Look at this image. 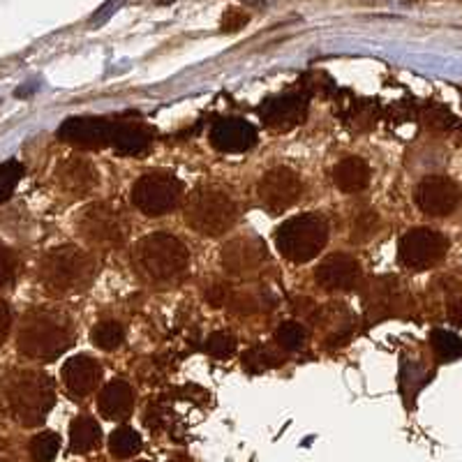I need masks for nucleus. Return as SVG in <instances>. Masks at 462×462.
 Returning a JSON list of instances; mask_svg holds the SVG:
<instances>
[{
  "mask_svg": "<svg viewBox=\"0 0 462 462\" xmlns=\"http://www.w3.org/2000/svg\"><path fill=\"white\" fill-rule=\"evenodd\" d=\"M74 331L68 317L51 308L26 312L19 326L16 346L31 361H53L72 346Z\"/></svg>",
  "mask_w": 462,
  "mask_h": 462,
  "instance_id": "f257e3e1",
  "label": "nucleus"
},
{
  "mask_svg": "<svg viewBox=\"0 0 462 462\" xmlns=\"http://www.w3.org/2000/svg\"><path fill=\"white\" fill-rule=\"evenodd\" d=\"M134 268L143 280L155 284L179 282L189 268V253L183 241L171 234H151L134 247Z\"/></svg>",
  "mask_w": 462,
  "mask_h": 462,
  "instance_id": "f03ea898",
  "label": "nucleus"
},
{
  "mask_svg": "<svg viewBox=\"0 0 462 462\" xmlns=\"http://www.w3.org/2000/svg\"><path fill=\"white\" fill-rule=\"evenodd\" d=\"M5 400L19 423L40 426L56 404V383L44 373L19 370L5 379Z\"/></svg>",
  "mask_w": 462,
  "mask_h": 462,
  "instance_id": "7ed1b4c3",
  "label": "nucleus"
},
{
  "mask_svg": "<svg viewBox=\"0 0 462 462\" xmlns=\"http://www.w3.org/2000/svg\"><path fill=\"white\" fill-rule=\"evenodd\" d=\"M93 275L95 259L81 247H53L40 262V280L53 294H68L88 287Z\"/></svg>",
  "mask_w": 462,
  "mask_h": 462,
  "instance_id": "20e7f679",
  "label": "nucleus"
},
{
  "mask_svg": "<svg viewBox=\"0 0 462 462\" xmlns=\"http://www.w3.org/2000/svg\"><path fill=\"white\" fill-rule=\"evenodd\" d=\"M238 217L236 201L217 188H199L185 204V220L201 236H222Z\"/></svg>",
  "mask_w": 462,
  "mask_h": 462,
  "instance_id": "39448f33",
  "label": "nucleus"
},
{
  "mask_svg": "<svg viewBox=\"0 0 462 462\" xmlns=\"http://www.w3.org/2000/svg\"><path fill=\"white\" fill-rule=\"evenodd\" d=\"M328 241V225L319 213H303L284 222L275 234L280 254L291 263L315 259Z\"/></svg>",
  "mask_w": 462,
  "mask_h": 462,
  "instance_id": "423d86ee",
  "label": "nucleus"
},
{
  "mask_svg": "<svg viewBox=\"0 0 462 462\" xmlns=\"http://www.w3.org/2000/svg\"><path fill=\"white\" fill-rule=\"evenodd\" d=\"M180 197H183V183L167 171L146 173L132 188V204L137 206L143 216L151 217L171 213L180 204Z\"/></svg>",
  "mask_w": 462,
  "mask_h": 462,
  "instance_id": "0eeeda50",
  "label": "nucleus"
},
{
  "mask_svg": "<svg viewBox=\"0 0 462 462\" xmlns=\"http://www.w3.org/2000/svg\"><path fill=\"white\" fill-rule=\"evenodd\" d=\"M79 234L90 245L116 247L125 241L127 222L114 206L93 204L81 213Z\"/></svg>",
  "mask_w": 462,
  "mask_h": 462,
  "instance_id": "6e6552de",
  "label": "nucleus"
},
{
  "mask_svg": "<svg viewBox=\"0 0 462 462\" xmlns=\"http://www.w3.org/2000/svg\"><path fill=\"white\" fill-rule=\"evenodd\" d=\"M448 241L444 234L435 229H426V226H419V229L407 231L400 241V263L404 268H411V271H426V268L437 266L441 259L447 257Z\"/></svg>",
  "mask_w": 462,
  "mask_h": 462,
  "instance_id": "1a4fd4ad",
  "label": "nucleus"
},
{
  "mask_svg": "<svg viewBox=\"0 0 462 462\" xmlns=\"http://www.w3.org/2000/svg\"><path fill=\"white\" fill-rule=\"evenodd\" d=\"M259 199L271 213H282L291 208L303 195V180L289 167H275L259 180Z\"/></svg>",
  "mask_w": 462,
  "mask_h": 462,
  "instance_id": "9d476101",
  "label": "nucleus"
},
{
  "mask_svg": "<svg viewBox=\"0 0 462 462\" xmlns=\"http://www.w3.org/2000/svg\"><path fill=\"white\" fill-rule=\"evenodd\" d=\"M460 188L447 176H428L416 188V204L419 208L432 217L451 216L460 204Z\"/></svg>",
  "mask_w": 462,
  "mask_h": 462,
  "instance_id": "9b49d317",
  "label": "nucleus"
},
{
  "mask_svg": "<svg viewBox=\"0 0 462 462\" xmlns=\"http://www.w3.org/2000/svg\"><path fill=\"white\" fill-rule=\"evenodd\" d=\"M114 123L95 116H74L58 127V139L79 148H105L111 146Z\"/></svg>",
  "mask_w": 462,
  "mask_h": 462,
  "instance_id": "f8f14e48",
  "label": "nucleus"
},
{
  "mask_svg": "<svg viewBox=\"0 0 462 462\" xmlns=\"http://www.w3.org/2000/svg\"><path fill=\"white\" fill-rule=\"evenodd\" d=\"M305 114H308V97L305 95H275L268 97L259 106V118L268 130L287 132L303 123Z\"/></svg>",
  "mask_w": 462,
  "mask_h": 462,
  "instance_id": "ddd939ff",
  "label": "nucleus"
},
{
  "mask_svg": "<svg viewBox=\"0 0 462 462\" xmlns=\"http://www.w3.org/2000/svg\"><path fill=\"white\" fill-rule=\"evenodd\" d=\"M266 262V247L259 238H234L222 250V266L229 275H247Z\"/></svg>",
  "mask_w": 462,
  "mask_h": 462,
  "instance_id": "4468645a",
  "label": "nucleus"
},
{
  "mask_svg": "<svg viewBox=\"0 0 462 462\" xmlns=\"http://www.w3.org/2000/svg\"><path fill=\"white\" fill-rule=\"evenodd\" d=\"M315 278L326 291H349L361 282V266L349 254H331L317 266Z\"/></svg>",
  "mask_w": 462,
  "mask_h": 462,
  "instance_id": "2eb2a0df",
  "label": "nucleus"
},
{
  "mask_svg": "<svg viewBox=\"0 0 462 462\" xmlns=\"http://www.w3.org/2000/svg\"><path fill=\"white\" fill-rule=\"evenodd\" d=\"M210 143L220 152H245L257 143V130L243 118H217L210 127Z\"/></svg>",
  "mask_w": 462,
  "mask_h": 462,
  "instance_id": "dca6fc26",
  "label": "nucleus"
},
{
  "mask_svg": "<svg viewBox=\"0 0 462 462\" xmlns=\"http://www.w3.org/2000/svg\"><path fill=\"white\" fill-rule=\"evenodd\" d=\"M102 379V365L88 354H79L65 361L63 365V382L68 391L77 398H86L97 389Z\"/></svg>",
  "mask_w": 462,
  "mask_h": 462,
  "instance_id": "f3484780",
  "label": "nucleus"
},
{
  "mask_svg": "<svg viewBox=\"0 0 462 462\" xmlns=\"http://www.w3.org/2000/svg\"><path fill=\"white\" fill-rule=\"evenodd\" d=\"M56 180L63 192L72 197H86L93 192L97 185V171L86 158H69L65 160L56 171Z\"/></svg>",
  "mask_w": 462,
  "mask_h": 462,
  "instance_id": "a211bd4d",
  "label": "nucleus"
},
{
  "mask_svg": "<svg viewBox=\"0 0 462 462\" xmlns=\"http://www.w3.org/2000/svg\"><path fill=\"white\" fill-rule=\"evenodd\" d=\"M132 407H134V393H132L130 383L123 382V379L109 382L97 395V410L109 420L127 419Z\"/></svg>",
  "mask_w": 462,
  "mask_h": 462,
  "instance_id": "6ab92c4d",
  "label": "nucleus"
},
{
  "mask_svg": "<svg viewBox=\"0 0 462 462\" xmlns=\"http://www.w3.org/2000/svg\"><path fill=\"white\" fill-rule=\"evenodd\" d=\"M333 183L337 185L345 195H356L363 192L370 183V167L361 158H345L333 169Z\"/></svg>",
  "mask_w": 462,
  "mask_h": 462,
  "instance_id": "aec40b11",
  "label": "nucleus"
},
{
  "mask_svg": "<svg viewBox=\"0 0 462 462\" xmlns=\"http://www.w3.org/2000/svg\"><path fill=\"white\" fill-rule=\"evenodd\" d=\"M111 146L121 155H143L151 146V130L139 123H114Z\"/></svg>",
  "mask_w": 462,
  "mask_h": 462,
  "instance_id": "412c9836",
  "label": "nucleus"
},
{
  "mask_svg": "<svg viewBox=\"0 0 462 462\" xmlns=\"http://www.w3.org/2000/svg\"><path fill=\"white\" fill-rule=\"evenodd\" d=\"M100 441V426L90 416H79L69 426V447L74 453H88L97 447Z\"/></svg>",
  "mask_w": 462,
  "mask_h": 462,
  "instance_id": "4be33fe9",
  "label": "nucleus"
},
{
  "mask_svg": "<svg viewBox=\"0 0 462 462\" xmlns=\"http://www.w3.org/2000/svg\"><path fill=\"white\" fill-rule=\"evenodd\" d=\"M90 340H93L95 346L105 349V352H114L125 340V331H123V326L116 319H105L90 331Z\"/></svg>",
  "mask_w": 462,
  "mask_h": 462,
  "instance_id": "5701e85b",
  "label": "nucleus"
},
{
  "mask_svg": "<svg viewBox=\"0 0 462 462\" xmlns=\"http://www.w3.org/2000/svg\"><path fill=\"white\" fill-rule=\"evenodd\" d=\"M280 363H282V356L275 354L273 349H268V346H253V349H247V352L243 354V368L253 374L275 368Z\"/></svg>",
  "mask_w": 462,
  "mask_h": 462,
  "instance_id": "b1692460",
  "label": "nucleus"
},
{
  "mask_svg": "<svg viewBox=\"0 0 462 462\" xmlns=\"http://www.w3.org/2000/svg\"><path fill=\"white\" fill-rule=\"evenodd\" d=\"M142 448V435L132 428H118L109 437V451L116 457H130Z\"/></svg>",
  "mask_w": 462,
  "mask_h": 462,
  "instance_id": "393cba45",
  "label": "nucleus"
},
{
  "mask_svg": "<svg viewBox=\"0 0 462 462\" xmlns=\"http://www.w3.org/2000/svg\"><path fill=\"white\" fill-rule=\"evenodd\" d=\"M430 345L439 361H457L462 358V337H457L451 331H432Z\"/></svg>",
  "mask_w": 462,
  "mask_h": 462,
  "instance_id": "a878e982",
  "label": "nucleus"
},
{
  "mask_svg": "<svg viewBox=\"0 0 462 462\" xmlns=\"http://www.w3.org/2000/svg\"><path fill=\"white\" fill-rule=\"evenodd\" d=\"M60 451V437L56 432H40L31 441V456L35 462H51Z\"/></svg>",
  "mask_w": 462,
  "mask_h": 462,
  "instance_id": "bb28decb",
  "label": "nucleus"
},
{
  "mask_svg": "<svg viewBox=\"0 0 462 462\" xmlns=\"http://www.w3.org/2000/svg\"><path fill=\"white\" fill-rule=\"evenodd\" d=\"M23 176V164L16 162V160H7V162L0 164V204L7 201L14 192V188L19 185Z\"/></svg>",
  "mask_w": 462,
  "mask_h": 462,
  "instance_id": "cd10ccee",
  "label": "nucleus"
},
{
  "mask_svg": "<svg viewBox=\"0 0 462 462\" xmlns=\"http://www.w3.org/2000/svg\"><path fill=\"white\" fill-rule=\"evenodd\" d=\"M275 337H278V345L287 352H296L305 345V328L299 324V321H284L275 331Z\"/></svg>",
  "mask_w": 462,
  "mask_h": 462,
  "instance_id": "c85d7f7f",
  "label": "nucleus"
},
{
  "mask_svg": "<svg viewBox=\"0 0 462 462\" xmlns=\"http://www.w3.org/2000/svg\"><path fill=\"white\" fill-rule=\"evenodd\" d=\"M206 352L213 358H229L236 352V337L229 333H213L206 342Z\"/></svg>",
  "mask_w": 462,
  "mask_h": 462,
  "instance_id": "c756f323",
  "label": "nucleus"
},
{
  "mask_svg": "<svg viewBox=\"0 0 462 462\" xmlns=\"http://www.w3.org/2000/svg\"><path fill=\"white\" fill-rule=\"evenodd\" d=\"M16 271H19V259H16L14 250L0 243V287L14 282Z\"/></svg>",
  "mask_w": 462,
  "mask_h": 462,
  "instance_id": "7c9ffc66",
  "label": "nucleus"
},
{
  "mask_svg": "<svg viewBox=\"0 0 462 462\" xmlns=\"http://www.w3.org/2000/svg\"><path fill=\"white\" fill-rule=\"evenodd\" d=\"M377 225H379V217L374 210L370 208H363L358 216H354V241H361V238H368L373 236L374 231H377Z\"/></svg>",
  "mask_w": 462,
  "mask_h": 462,
  "instance_id": "2f4dec72",
  "label": "nucleus"
},
{
  "mask_svg": "<svg viewBox=\"0 0 462 462\" xmlns=\"http://www.w3.org/2000/svg\"><path fill=\"white\" fill-rule=\"evenodd\" d=\"M247 22H250V14H247L245 10H241V7H229V10L225 12V16H222V32H238L241 28L247 26Z\"/></svg>",
  "mask_w": 462,
  "mask_h": 462,
  "instance_id": "473e14b6",
  "label": "nucleus"
},
{
  "mask_svg": "<svg viewBox=\"0 0 462 462\" xmlns=\"http://www.w3.org/2000/svg\"><path fill=\"white\" fill-rule=\"evenodd\" d=\"M206 300H208L213 308H220V305H229L231 300V289L225 282L210 284V289L206 291Z\"/></svg>",
  "mask_w": 462,
  "mask_h": 462,
  "instance_id": "72a5a7b5",
  "label": "nucleus"
},
{
  "mask_svg": "<svg viewBox=\"0 0 462 462\" xmlns=\"http://www.w3.org/2000/svg\"><path fill=\"white\" fill-rule=\"evenodd\" d=\"M10 326H12V312H10V305L5 300L0 299V345L7 340L10 336Z\"/></svg>",
  "mask_w": 462,
  "mask_h": 462,
  "instance_id": "f704fd0d",
  "label": "nucleus"
},
{
  "mask_svg": "<svg viewBox=\"0 0 462 462\" xmlns=\"http://www.w3.org/2000/svg\"><path fill=\"white\" fill-rule=\"evenodd\" d=\"M448 315H451V321H453V324L462 326V299L453 300L451 308H448Z\"/></svg>",
  "mask_w": 462,
  "mask_h": 462,
  "instance_id": "c9c22d12",
  "label": "nucleus"
},
{
  "mask_svg": "<svg viewBox=\"0 0 462 462\" xmlns=\"http://www.w3.org/2000/svg\"><path fill=\"white\" fill-rule=\"evenodd\" d=\"M243 3H247V5H262L263 0H243Z\"/></svg>",
  "mask_w": 462,
  "mask_h": 462,
  "instance_id": "e433bc0d",
  "label": "nucleus"
},
{
  "mask_svg": "<svg viewBox=\"0 0 462 462\" xmlns=\"http://www.w3.org/2000/svg\"><path fill=\"white\" fill-rule=\"evenodd\" d=\"M169 462H189V460H188V457H171Z\"/></svg>",
  "mask_w": 462,
  "mask_h": 462,
  "instance_id": "4c0bfd02",
  "label": "nucleus"
},
{
  "mask_svg": "<svg viewBox=\"0 0 462 462\" xmlns=\"http://www.w3.org/2000/svg\"><path fill=\"white\" fill-rule=\"evenodd\" d=\"M142 462H143V460H142Z\"/></svg>",
  "mask_w": 462,
  "mask_h": 462,
  "instance_id": "58836bf2",
  "label": "nucleus"
}]
</instances>
